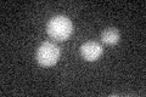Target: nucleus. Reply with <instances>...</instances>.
Masks as SVG:
<instances>
[{
	"label": "nucleus",
	"mask_w": 146,
	"mask_h": 97,
	"mask_svg": "<svg viewBox=\"0 0 146 97\" xmlns=\"http://www.w3.org/2000/svg\"><path fill=\"white\" fill-rule=\"evenodd\" d=\"M80 55L85 61H96L102 55V46L96 41H86L80 46Z\"/></svg>",
	"instance_id": "7ed1b4c3"
},
{
	"label": "nucleus",
	"mask_w": 146,
	"mask_h": 97,
	"mask_svg": "<svg viewBox=\"0 0 146 97\" xmlns=\"http://www.w3.org/2000/svg\"><path fill=\"white\" fill-rule=\"evenodd\" d=\"M101 40L106 45H116L119 41V32L116 28H106L101 33Z\"/></svg>",
	"instance_id": "20e7f679"
},
{
	"label": "nucleus",
	"mask_w": 146,
	"mask_h": 97,
	"mask_svg": "<svg viewBox=\"0 0 146 97\" xmlns=\"http://www.w3.org/2000/svg\"><path fill=\"white\" fill-rule=\"evenodd\" d=\"M46 32L54 40H67L73 33V23L66 16H55L48 22Z\"/></svg>",
	"instance_id": "f257e3e1"
},
{
	"label": "nucleus",
	"mask_w": 146,
	"mask_h": 97,
	"mask_svg": "<svg viewBox=\"0 0 146 97\" xmlns=\"http://www.w3.org/2000/svg\"><path fill=\"white\" fill-rule=\"evenodd\" d=\"M60 48L52 41H44L39 45L35 53V58L42 67H51L56 64L60 58Z\"/></svg>",
	"instance_id": "f03ea898"
}]
</instances>
